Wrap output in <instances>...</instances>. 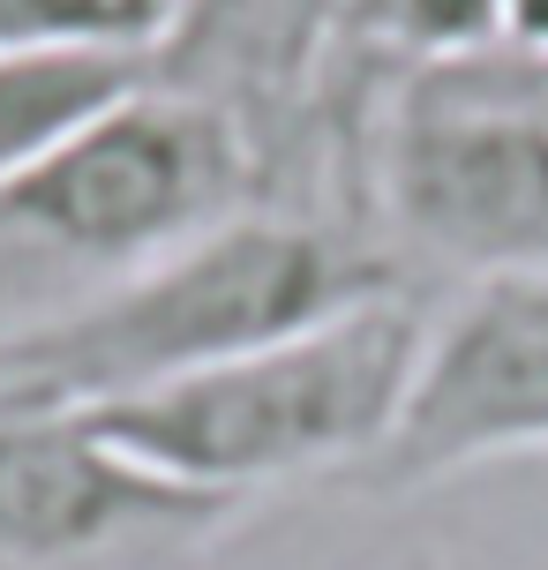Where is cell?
<instances>
[{"instance_id":"5b68a950","label":"cell","mask_w":548,"mask_h":570,"mask_svg":"<svg viewBox=\"0 0 548 570\" xmlns=\"http://www.w3.org/2000/svg\"><path fill=\"white\" fill-rule=\"evenodd\" d=\"M248 511L136 465L84 413H0V570H188Z\"/></svg>"},{"instance_id":"ba28073f","label":"cell","mask_w":548,"mask_h":570,"mask_svg":"<svg viewBox=\"0 0 548 570\" xmlns=\"http://www.w3.org/2000/svg\"><path fill=\"white\" fill-rule=\"evenodd\" d=\"M144 53H23L0 60V188L30 173L53 142H68L84 120L144 90Z\"/></svg>"},{"instance_id":"8992f818","label":"cell","mask_w":548,"mask_h":570,"mask_svg":"<svg viewBox=\"0 0 548 570\" xmlns=\"http://www.w3.org/2000/svg\"><path fill=\"white\" fill-rule=\"evenodd\" d=\"M548 451V263L466 278L421 331V361L353 495H421L489 458Z\"/></svg>"},{"instance_id":"30bf717a","label":"cell","mask_w":548,"mask_h":570,"mask_svg":"<svg viewBox=\"0 0 548 570\" xmlns=\"http://www.w3.org/2000/svg\"><path fill=\"white\" fill-rule=\"evenodd\" d=\"M496 46H511V53H526V60H548V0H503Z\"/></svg>"},{"instance_id":"9c48e42d","label":"cell","mask_w":548,"mask_h":570,"mask_svg":"<svg viewBox=\"0 0 548 570\" xmlns=\"http://www.w3.org/2000/svg\"><path fill=\"white\" fill-rule=\"evenodd\" d=\"M174 0H0V60L23 53H150Z\"/></svg>"},{"instance_id":"3957f363","label":"cell","mask_w":548,"mask_h":570,"mask_svg":"<svg viewBox=\"0 0 548 570\" xmlns=\"http://www.w3.org/2000/svg\"><path fill=\"white\" fill-rule=\"evenodd\" d=\"M369 233L459 278L548 263V60H413L369 128Z\"/></svg>"},{"instance_id":"52a82bcc","label":"cell","mask_w":548,"mask_h":570,"mask_svg":"<svg viewBox=\"0 0 548 570\" xmlns=\"http://www.w3.org/2000/svg\"><path fill=\"white\" fill-rule=\"evenodd\" d=\"M346 23L353 0H174V23L144 60L158 90L241 120L263 150V188H278L286 150H323L316 106Z\"/></svg>"},{"instance_id":"277c9868","label":"cell","mask_w":548,"mask_h":570,"mask_svg":"<svg viewBox=\"0 0 548 570\" xmlns=\"http://www.w3.org/2000/svg\"><path fill=\"white\" fill-rule=\"evenodd\" d=\"M256 203H271V188L248 128L144 76V90L0 188V233L60 263L136 271Z\"/></svg>"},{"instance_id":"7a4b0ae2","label":"cell","mask_w":548,"mask_h":570,"mask_svg":"<svg viewBox=\"0 0 548 570\" xmlns=\"http://www.w3.org/2000/svg\"><path fill=\"white\" fill-rule=\"evenodd\" d=\"M421 331L429 308L413 293H369L218 368L76 413L136 465L241 503L293 481H353L399 421Z\"/></svg>"},{"instance_id":"6da1fadb","label":"cell","mask_w":548,"mask_h":570,"mask_svg":"<svg viewBox=\"0 0 548 570\" xmlns=\"http://www.w3.org/2000/svg\"><path fill=\"white\" fill-rule=\"evenodd\" d=\"M369 293H413L375 233L331 210L256 203L166 256L120 271L84 308H53L0 338V413H76L233 353L309 331Z\"/></svg>"}]
</instances>
